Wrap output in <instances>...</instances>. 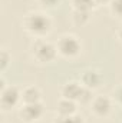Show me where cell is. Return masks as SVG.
I'll list each match as a JSON object with an SVG mask.
<instances>
[{
  "instance_id": "1",
  "label": "cell",
  "mask_w": 122,
  "mask_h": 123,
  "mask_svg": "<svg viewBox=\"0 0 122 123\" xmlns=\"http://www.w3.org/2000/svg\"><path fill=\"white\" fill-rule=\"evenodd\" d=\"M23 26L29 33L34 36H43L50 31L52 22L43 13H29L23 20Z\"/></svg>"
},
{
  "instance_id": "2",
  "label": "cell",
  "mask_w": 122,
  "mask_h": 123,
  "mask_svg": "<svg viewBox=\"0 0 122 123\" xmlns=\"http://www.w3.org/2000/svg\"><path fill=\"white\" fill-rule=\"evenodd\" d=\"M32 55L36 60L42 62V63H47V62L55 60L56 55H58V47L43 39H36L32 43Z\"/></svg>"
},
{
  "instance_id": "3",
  "label": "cell",
  "mask_w": 122,
  "mask_h": 123,
  "mask_svg": "<svg viewBox=\"0 0 122 123\" xmlns=\"http://www.w3.org/2000/svg\"><path fill=\"white\" fill-rule=\"evenodd\" d=\"M56 47H58V52L62 56H65V57H75V56L79 55L82 46H81V42L75 36L65 34L58 40Z\"/></svg>"
},
{
  "instance_id": "4",
  "label": "cell",
  "mask_w": 122,
  "mask_h": 123,
  "mask_svg": "<svg viewBox=\"0 0 122 123\" xmlns=\"http://www.w3.org/2000/svg\"><path fill=\"white\" fill-rule=\"evenodd\" d=\"M20 99H22V93L19 92V89L16 86H6L0 92V103L4 110L14 107Z\"/></svg>"
},
{
  "instance_id": "5",
  "label": "cell",
  "mask_w": 122,
  "mask_h": 123,
  "mask_svg": "<svg viewBox=\"0 0 122 123\" xmlns=\"http://www.w3.org/2000/svg\"><path fill=\"white\" fill-rule=\"evenodd\" d=\"M45 112V107L40 102H36V103H25L23 107L20 109V117L25 120V122L30 123L34 122L37 119L42 117Z\"/></svg>"
},
{
  "instance_id": "6",
  "label": "cell",
  "mask_w": 122,
  "mask_h": 123,
  "mask_svg": "<svg viewBox=\"0 0 122 123\" xmlns=\"http://www.w3.org/2000/svg\"><path fill=\"white\" fill-rule=\"evenodd\" d=\"M92 110L98 116H106L112 110V102L106 96H96L92 100Z\"/></svg>"
},
{
  "instance_id": "7",
  "label": "cell",
  "mask_w": 122,
  "mask_h": 123,
  "mask_svg": "<svg viewBox=\"0 0 122 123\" xmlns=\"http://www.w3.org/2000/svg\"><path fill=\"white\" fill-rule=\"evenodd\" d=\"M82 89H83V85H81V83H78V82H68V83L62 87V96H63L65 99L78 102L79 97H81Z\"/></svg>"
},
{
  "instance_id": "8",
  "label": "cell",
  "mask_w": 122,
  "mask_h": 123,
  "mask_svg": "<svg viewBox=\"0 0 122 123\" xmlns=\"http://www.w3.org/2000/svg\"><path fill=\"white\" fill-rule=\"evenodd\" d=\"M102 82V76L98 70H93V69H88L82 73V85L85 87H89V89H96L99 87Z\"/></svg>"
},
{
  "instance_id": "9",
  "label": "cell",
  "mask_w": 122,
  "mask_h": 123,
  "mask_svg": "<svg viewBox=\"0 0 122 123\" xmlns=\"http://www.w3.org/2000/svg\"><path fill=\"white\" fill-rule=\"evenodd\" d=\"M56 110L59 113V116H70V115H75L76 112V103L73 100H69V99H62L58 102V106H56Z\"/></svg>"
},
{
  "instance_id": "10",
  "label": "cell",
  "mask_w": 122,
  "mask_h": 123,
  "mask_svg": "<svg viewBox=\"0 0 122 123\" xmlns=\"http://www.w3.org/2000/svg\"><path fill=\"white\" fill-rule=\"evenodd\" d=\"M22 100L25 103H36L40 102V90L36 86H27L22 92Z\"/></svg>"
},
{
  "instance_id": "11",
  "label": "cell",
  "mask_w": 122,
  "mask_h": 123,
  "mask_svg": "<svg viewBox=\"0 0 122 123\" xmlns=\"http://www.w3.org/2000/svg\"><path fill=\"white\" fill-rule=\"evenodd\" d=\"M72 4L76 10H86L89 12L92 7L96 4L95 0H72Z\"/></svg>"
},
{
  "instance_id": "12",
  "label": "cell",
  "mask_w": 122,
  "mask_h": 123,
  "mask_svg": "<svg viewBox=\"0 0 122 123\" xmlns=\"http://www.w3.org/2000/svg\"><path fill=\"white\" fill-rule=\"evenodd\" d=\"M88 20H89V12H86V10H76L75 9V12H73V22L76 25H81L82 26Z\"/></svg>"
},
{
  "instance_id": "13",
  "label": "cell",
  "mask_w": 122,
  "mask_h": 123,
  "mask_svg": "<svg viewBox=\"0 0 122 123\" xmlns=\"http://www.w3.org/2000/svg\"><path fill=\"white\" fill-rule=\"evenodd\" d=\"M56 123H83V119L78 115H70V116H59L56 119Z\"/></svg>"
},
{
  "instance_id": "14",
  "label": "cell",
  "mask_w": 122,
  "mask_h": 123,
  "mask_svg": "<svg viewBox=\"0 0 122 123\" xmlns=\"http://www.w3.org/2000/svg\"><path fill=\"white\" fill-rule=\"evenodd\" d=\"M79 103H89L92 102V89L89 87H85L83 86V89H82V93H81V97H79V100H78Z\"/></svg>"
},
{
  "instance_id": "15",
  "label": "cell",
  "mask_w": 122,
  "mask_h": 123,
  "mask_svg": "<svg viewBox=\"0 0 122 123\" xmlns=\"http://www.w3.org/2000/svg\"><path fill=\"white\" fill-rule=\"evenodd\" d=\"M111 10L114 14L122 17V0H112L111 1Z\"/></svg>"
},
{
  "instance_id": "16",
  "label": "cell",
  "mask_w": 122,
  "mask_h": 123,
  "mask_svg": "<svg viewBox=\"0 0 122 123\" xmlns=\"http://www.w3.org/2000/svg\"><path fill=\"white\" fill-rule=\"evenodd\" d=\"M0 62H1V70H4V69H6V66H7V64H9V62H10V55H9V52H7L6 49H3V50H1Z\"/></svg>"
},
{
  "instance_id": "17",
  "label": "cell",
  "mask_w": 122,
  "mask_h": 123,
  "mask_svg": "<svg viewBox=\"0 0 122 123\" xmlns=\"http://www.w3.org/2000/svg\"><path fill=\"white\" fill-rule=\"evenodd\" d=\"M114 97H115V100L122 106V86H119V87L115 89V92H114Z\"/></svg>"
},
{
  "instance_id": "18",
  "label": "cell",
  "mask_w": 122,
  "mask_h": 123,
  "mask_svg": "<svg viewBox=\"0 0 122 123\" xmlns=\"http://www.w3.org/2000/svg\"><path fill=\"white\" fill-rule=\"evenodd\" d=\"M59 1H61V0H40V3H42L43 6H46V7H53V6H56Z\"/></svg>"
},
{
  "instance_id": "19",
  "label": "cell",
  "mask_w": 122,
  "mask_h": 123,
  "mask_svg": "<svg viewBox=\"0 0 122 123\" xmlns=\"http://www.w3.org/2000/svg\"><path fill=\"white\" fill-rule=\"evenodd\" d=\"M96 1V4H102V3H111L112 0H95Z\"/></svg>"
},
{
  "instance_id": "20",
  "label": "cell",
  "mask_w": 122,
  "mask_h": 123,
  "mask_svg": "<svg viewBox=\"0 0 122 123\" xmlns=\"http://www.w3.org/2000/svg\"><path fill=\"white\" fill-rule=\"evenodd\" d=\"M118 37L122 40V25H121V27H119V30H118Z\"/></svg>"
}]
</instances>
